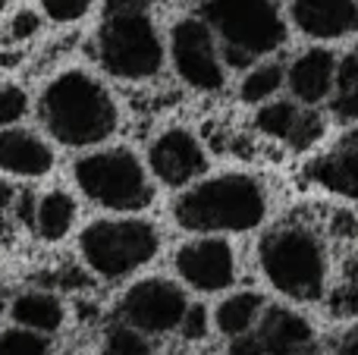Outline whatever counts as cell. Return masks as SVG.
Here are the masks:
<instances>
[{"label":"cell","instance_id":"6da1fadb","mask_svg":"<svg viewBox=\"0 0 358 355\" xmlns=\"http://www.w3.org/2000/svg\"><path fill=\"white\" fill-rule=\"evenodd\" d=\"M38 119L54 142L66 148H94L120 126L110 88L88 69H63L38 98Z\"/></svg>","mask_w":358,"mask_h":355},{"label":"cell","instance_id":"7a4b0ae2","mask_svg":"<svg viewBox=\"0 0 358 355\" xmlns=\"http://www.w3.org/2000/svg\"><path fill=\"white\" fill-rule=\"evenodd\" d=\"M267 217V189L248 173H220L189 186L173 201V220L189 233H248Z\"/></svg>","mask_w":358,"mask_h":355},{"label":"cell","instance_id":"3957f363","mask_svg":"<svg viewBox=\"0 0 358 355\" xmlns=\"http://www.w3.org/2000/svg\"><path fill=\"white\" fill-rule=\"evenodd\" d=\"M98 63L120 82L155 79L167 48L151 16V0H107L98 25Z\"/></svg>","mask_w":358,"mask_h":355},{"label":"cell","instance_id":"277c9868","mask_svg":"<svg viewBox=\"0 0 358 355\" xmlns=\"http://www.w3.org/2000/svg\"><path fill=\"white\" fill-rule=\"evenodd\" d=\"M258 264L277 293L317 302L327 289V249L305 224H280L258 242Z\"/></svg>","mask_w":358,"mask_h":355},{"label":"cell","instance_id":"5b68a950","mask_svg":"<svg viewBox=\"0 0 358 355\" xmlns=\"http://www.w3.org/2000/svg\"><path fill=\"white\" fill-rule=\"evenodd\" d=\"M201 19L220 41L223 66H248L286 44V19L277 0H208Z\"/></svg>","mask_w":358,"mask_h":355},{"label":"cell","instance_id":"8992f818","mask_svg":"<svg viewBox=\"0 0 358 355\" xmlns=\"http://www.w3.org/2000/svg\"><path fill=\"white\" fill-rule=\"evenodd\" d=\"M79 252L92 274L104 280H123L157 258L161 233L142 217H101L82 230Z\"/></svg>","mask_w":358,"mask_h":355},{"label":"cell","instance_id":"52a82bcc","mask_svg":"<svg viewBox=\"0 0 358 355\" xmlns=\"http://www.w3.org/2000/svg\"><path fill=\"white\" fill-rule=\"evenodd\" d=\"M76 186L88 201L117 214H136L155 201V186L129 148H101L79 157L73 167Z\"/></svg>","mask_w":358,"mask_h":355},{"label":"cell","instance_id":"ba28073f","mask_svg":"<svg viewBox=\"0 0 358 355\" xmlns=\"http://www.w3.org/2000/svg\"><path fill=\"white\" fill-rule=\"evenodd\" d=\"M170 60L176 75L195 92H220L227 85V66L220 57V41L210 25L198 16L176 19L170 29Z\"/></svg>","mask_w":358,"mask_h":355},{"label":"cell","instance_id":"9c48e42d","mask_svg":"<svg viewBox=\"0 0 358 355\" xmlns=\"http://www.w3.org/2000/svg\"><path fill=\"white\" fill-rule=\"evenodd\" d=\"M185 312H189V299H185L182 287L167 277H145V280L132 283L120 299L123 324L142 331L145 337L179 331Z\"/></svg>","mask_w":358,"mask_h":355},{"label":"cell","instance_id":"30bf717a","mask_svg":"<svg viewBox=\"0 0 358 355\" xmlns=\"http://www.w3.org/2000/svg\"><path fill=\"white\" fill-rule=\"evenodd\" d=\"M173 268L179 280L189 283L198 293L229 289L236 283V274H239V261H236L233 245L220 236H198L192 242L179 245Z\"/></svg>","mask_w":358,"mask_h":355},{"label":"cell","instance_id":"8fae6325","mask_svg":"<svg viewBox=\"0 0 358 355\" xmlns=\"http://www.w3.org/2000/svg\"><path fill=\"white\" fill-rule=\"evenodd\" d=\"M148 170L157 182L170 189H185L208 170V154H204L201 142L195 132L173 126V129L161 132L148 148Z\"/></svg>","mask_w":358,"mask_h":355},{"label":"cell","instance_id":"7c38bea8","mask_svg":"<svg viewBox=\"0 0 358 355\" xmlns=\"http://www.w3.org/2000/svg\"><path fill=\"white\" fill-rule=\"evenodd\" d=\"M289 16L302 35L340 41L358 31V0H289Z\"/></svg>","mask_w":358,"mask_h":355},{"label":"cell","instance_id":"4fadbf2b","mask_svg":"<svg viewBox=\"0 0 358 355\" xmlns=\"http://www.w3.org/2000/svg\"><path fill=\"white\" fill-rule=\"evenodd\" d=\"M336 66H340V60H336L334 50H327V48L302 50L289 63V69H286V85H289L292 98L308 107L330 101L334 82H336Z\"/></svg>","mask_w":358,"mask_h":355},{"label":"cell","instance_id":"5bb4252c","mask_svg":"<svg viewBox=\"0 0 358 355\" xmlns=\"http://www.w3.org/2000/svg\"><path fill=\"white\" fill-rule=\"evenodd\" d=\"M54 170V148L31 129H0V173L38 180Z\"/></svg>","mask_w":358,"mask_h":355},{"label":"cell","instance_id":"9a60e30c","mask_svg":"<svg viewBox=\"0 0 358 355\" xmlns=\"http://www.w3.org/2000/svg\"><path fill=\"white\" fill-rule=\"evenodd\" d=\"M308 180L334 195L358 201V126L308 164Z\"/></svg>","mask_w":358,"mask_h":355},{"label":"cell","instance_id":"2e32d148","mask_svg":"<svg viewBox=\"0 0 358 355\" xmlns=\"http://www.w3.org/2000/svg\"><path fill=\"white\" fill-rule=\"evenodd\" d=\"M255 337L261 340L267 355H299L311 349L315 327L292 308H267L261 314V324Z\"/></svg>","mask_w":358,"mask_h":355},{"label":"cell","instance_id":"e0dca14e","mask_svg":"<svg viewBox=\"0 0 358 355\" xmlns=\"http://www.w3.org/2000/svg\"><path fill=\"white\" fill-rule=\"evenodd\" d=\"M10 318L16 327L31 333H57L66 321V308L57 299L54 293H44V289H31V293H19L10 302Z\"/></svg>","mask_w":358,"mask_h":355},{"label":"cell","instance_id":"ac0fdd59","mask_svg":"<svg viewBox=\"0 0 358 355\" xmlns=\"http://www.w3.org/2000/svg\"><path fill=\"white\" fill-rule=\"evenodd\" d=\"M261 314H264V296L255 293V289H242V293H233L217 305L214 312V324L220 333H227L229 340L245 337L258 327Z\"/></svg>","mask_w":358,"mask_h":355},{"label":"cell","instance_id":"d6986e66","mask_svg":"<svg viewBox=\"0 0 358 355\" xmlns=\"http://www.w3.org/2000/svg\"><path fill=\"white\" fill-rule=\"evenodd\" d=\"M76 224V198L63 189H50L35 201V226L31 230L44 242H60Z\"/></svg>","mask_w":358,"mask_h":355},{"label":"cell","instance_id":"ffe728a7","mask_svg":"<svg viewBox=\"0 0 358 355\" xmlns=\"http://www.w3.org/2000/svg\"><path fill=\"white\" fill-rule=\"evenodd\" d=\"M330 101H334V113L340 119H349V123L358 119V50L340 60Z\"/></svg>","mask_w":358,"mask_h":355},{"label":"cell","instance_id":"44dd1931","mask_svg":"<svg viewBox=\"0 0 358 355\" xmlns=\"http://www.w3.org/2000/svg\"><path fill=\"white\" fill-rule=\"evenodd\" d=\"M283 82H286V73L280 63H258V66H252L245 73V79H242L239 98L245 101V104H267V101L283 88Z\"/></svg>","mask_w":358,"mask_h":355},{"label":"cell","instance_id":"7402d4cb","mask_svg":"<svg viewBox=\"0 0 358 355\" xmlns=\"http://www.w3.org/2000/svg\"><path fill=\"white\" fill-rule=\"evenodd\" d=\"M299 113H302V107H299L296 101H267V104H261L258 117H255V126H258V132H264L267 138L289 142L292 129H296V123H299Z\"/></svg>","mask_w":358,"mask_h":355},{"label":"cell","instance_id":"603a6c76","mask_svg":"<svg viewBox=\"0 0 358 355\" xmlns=\"http://www.w3.org/2000/svg\"><path fill=\"white\" fill-rule=\"evenodd\" d=\"M151 340L129 324H110L104 333V355H151Z\"/></svg>","mask_w":358,"mask_h":355},{"label":"cell","instance_id":"cb8c5ba5","mask_svg":"<svg viewBox=\"0 0 358 355\" xmlns=\"http://www.w3.org/2000/svg\"><path fill=\"white\" fill-rule=\"evenodd\" d=\"M0 355H54V349H50V340L41 333L10 327L6 333H0Z\"/></svg>","mask_w":358,"mask_h":355},{"label":"cell","instance_id":"d4e9b609","mask_svg":"<svg viewBox=\"0 0 358 355\" xmlns=\"http://www.w3.org/2000/svg\"><path fill=\"white\" fill-rule=\"evenodd\" d=\"M324 132H327L324 117L315 110V107H305V110L299 113V123H296V129H292V136H289V148L292 151L315 148V145L324 138Z\"/></svg>","mask_w":358,"mask_h":355},{"label":"cell","instance_id":"484cf974","mask_svg":"<svg viewBox=\"0 0 358 355\" xmlns=\"http://www.w3.org/2000/svg\"><path fill=\"white\" fill-rule=\"evenodd\" d=\"M29 113V94L19 85H3L0 88V129H10Z\"/></svg>","mask_w":358,"mask_h":355},{"label":"cell","instance_id":"4316f807","mask_svg":"<svg viewBox=\"0 0 358 355\" xmlns=\"http://www.w3.org/2000/svg\"><path fill=\"white\" fill-rule=\"evenodd\" d=\"M38 6L50 22H79L82 16H88L94 0H38Z\"/></svg>","mask_w":358,"mask_h":355},{"label":"cell","instance_id":"83f0119b","mask_svg":"<svg viewBox=\"0 0 358 355\" xmlns=\"http://www.w3.org/2000/svg\"><path fill=\"white\" fill-rule=\"evenodd\" d=\"M208 331H210L208 308H204V305H189L182 324H179V333H182V340H189V343H198V340L208 337Z\"/></svg>","mask_w":358,"mask_h":355},{"label":"cell","instance_id":"f1b7e54d","mask_svg":"<svg viewBox=\"0 0 358 355\" xmlns=\"http://www.w3.org/2000/svg\"><path fill=\"white\" fill-rule=\"evenodd\" d=\"M10 31H13V38H22V41L25 38H35L41 31V16L35 10H19L10 22Z\"/></svg>","mask_w":358,"mask_h":355},{"label":"cell","instance_id":"f546056e","mask_svg":"<svg viewBox=\"0 0 358 355\" xmlns=\"http://www.w3.org/2000/svg\"><path fill=\"white\" fill-rule=\"evenodd\" d=\"M334 312H336V314H346V318L358 314V287H343L340 293H336Z\"/></svg>","mask_w":358,"mask_h":355},{"label":"cell","instance_id":"4dcf8cb0","mask_svg":"<svg viewBox=\"0 0 358 355\" xmlns=\"http://www.w3.org/2000/svg\"><path fill=\"white\" fill-rule=\"evenodd\" d=\"M227 355H267L264 346H261V340L255 337V333H245V337H236L233 343H229Z\"/></svg>","mask_w":358,"mask_h":355},{"label":"cell","instance_id":"1f68e13d","mask_svg":"<svg viewBox=\"0 0 358 355\" xmlns=\"http://www.w3.org/2000/svg\"><path fill=\"white\" fill-rule=\"evenodd\" d=\"M336 355H358V324L349 327V331L340 337V343H336Z\"/></svg>","mask_w":358,"mask_h":355},{"label":"cell","instance_id":"d6a6232c","mask_svg":"<svg viewBox=\"0 0 358 355\" xmlns=\"http://www.w3.org/2000/svg\"><path fill=\"white\" fill-rule=\"evenodd\" d=\"M334 233H340V236L352 239L355 233H358V226H355V217H352V214H346V211L336 214V217H334Z\"/></svg>","mask_w":358,"mask_h":355},{"label":"cell","instance_id":"836d02e7","mask_svg":"<svg viewBox=\"0 0 358 355\" xmlns=\"http://www.w3.org/2000/svg\"><path fill=\"white\" fill-rule=\"evenodd\" d=\"M16 214H19V220L35 226V198H31V195H22V198L16 201Z\"/></svg>","mask_w":358,"mask_h":355},{"label":"cell","instance_id":"e575fe53","mask_svg":"<svg viewBox=\"0 0 358 355\" xmlns=\"http://www.w3.org/2000/svg\"><path fill=\"white\" fill-rule=\"evenodd\" d=\"M299 355H324V352H315V349H305V352H299Z\"/></svg>","mask_w":358,"mask_h":355},{"label":"cell","instance_id":"d590c367","mask_svg":"<svg viewBox=\"0 0 358 355\" xmlns=\"http://www.w3.org/2000/svg\"><path fill=\"white\" fill-rule=\"evenodd\" d=\"M6 10V0H0V13H3Z\"/></svg>","mask_w":358,"mask_h":355},{"label":"cell","instance_id":"8d00e7d4","mask_svg":"<svg viewBox=\"0 0 358 355\" xmlns=\"http://www.w3.org/2000/svg\"><path fill=\"white\" fill-rule=\"evenodd\" d=\"M0 314H3V302H0Z\"/></svg>","mask_w":358,"mask_h":355}]
</instances>
